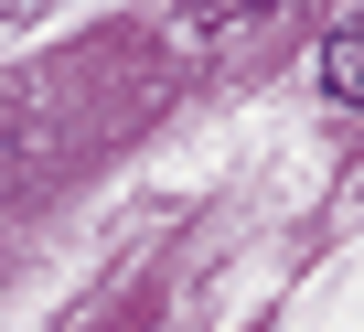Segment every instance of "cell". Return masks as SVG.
<instances>
[{
	"mask_svg": "<svg viewBox=\"0 0 364 332\" xmlns=\"http://www.w3.org/2000/svg\"><path fill=\"white\" fill-rule=\"evenodd\" d=\"M321 97H332V107H364V11L332 22V43H321Z\"/></svg>",
	"mask_w": 364,
	"mask_h": 332,
	"instance_id": "cell-1",
	"label": "cell"
}]
</instances>
